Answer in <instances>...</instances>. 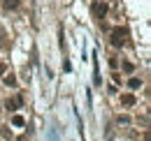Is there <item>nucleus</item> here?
Returning a JSON list of instances; mask_svg holds the SVG:
<instances>
[{
  "mask_svg": "<svg viewBox=\"0 0 151 141\" xmlns=\"http://www.w3.org/2000/svg\"><path fill=\"white\" fill-rule=\"evenodd\" d=\"M109 42H112V46H114V49H121V46H126V42H128V30H126V28H121V26L112 28Z\"/></svg>",
  "mask_w": 151,
  "mask_h": 141,
  "instance_id": "obj_1",
  "label": "nucleus"
},
{
  "mask_svg": "<svg viewBox=\"0 0 151 141\" xmlns=\"http://www.w3.org/2000/svg\"><path fill=\"white\" fill-rule=\"evenodd\" d=\"M91 9H93L95 19H105V14H107V2H100V0H98V2H93Z\"/></svg>",
  "mask_w": 151,
  "mask_h": 141,
  "instance_id": "obj_2",
  "label": "nucleus"
},
{
  "mask_svg": "<svg viewBox=\"0 0 151 141\" xmlns=\"http://www.w3.org/2000/svg\"><path fill=\"white\" fill-rule=\"evenodd\" d=\"M93 83L100 86L102 79H100V65H98V56H93Z\"/></svg>",
  "mask_w": 151,
  "mask_h": 141,
  "instance_id": "obj_3",
  "label": "nucleus"
},
{
  "mask_svg": "<svg viewBox=\"0 0 151 141\" xmlns=\"http://www.w3.org/2000/svg\"><path fill=\"white\" fill-rule=\"evenodd\" d=\"M21 104H23L21 97H17V100H7V102H5V109H7V111H17V106H21Z\"/></svg>",
  "mask_w": 151,
  "mask_h": 141,
  "instance_id": "obj_4",
  "label": "nucleus"
},
{
  "mask_svg": "<svg viewBox=\"0 0 151 141\" xmlns=\"http://www.w3.org/2000/svg\"><path fill=\"white\" fill-rule=\"evenodd\" d=\"M121 104L132 106V104H137V97H135V95H130V93H126V95H121Z\"/></svg>",
  "mask_w": 151,
  "mask_h": 141,
  "instance_id": "obj_5",
  "label": "nucleus"
},
{
  "mask_svg": "<svg viewBox=\"0 0 151 141\" xmlns=\"http://www.w3.org/2000/svg\"><path fill=\"white\" fill-rule=\"evenodd\" d=\"M142 86V79H137V76H132L130 81H128V88H132V90H137Z\"/></svg>",
  "mask_w": 151,
  "mask_h": 141,
  "instance_id": "obj_6",
  "label": "nucleus"
},
{
  "mask_svg": "<svg viewBox=\"0 0 151 141\" xmlns=\"http://www.w3.org/2000/svg\"><path fill=\"white\" fill-rule=\"evenodd\" d=\"M2 5H5V9H17L19 0H2Z\"/></svg>",
  "mask_w": 151,
  "mask_h": 141,
  "instance_id": "obj_7",
  "label": "nucleus"
},
{
  "mask_svg": "<svg viewBox=\"0 0 151 141\" xmlns=\"http://www.w3.org/2000/svg\"><path fill=\"white\" fill-rule=\"evenodd\" d=\"M5 83H7V86H17V76H14V74H7V76H5Z\"/></svg>",
  "mask_w": 151,
  "mask_h": 141,
  "instance_id": "obj_8",
  "label": "nucleus"
},
{
  "mask_svg": "<svg viewBox=\"0 0 151 141\" xmlns=\"http://www.w3.org/2000/svg\"><path fill=\"white\" fill-rule=\"evenodd\" d=\"M121 67H123V70L128 72V74H130V72L135 70V67H132V63H128V60H123V63H121Z\"/></svg>",
  "mask_w": 151,
  "mask_h": 141,
  "instance_id": "obj_9",
  "label": "nucleus"
},
{
  "mask_svg": "<svg viewBox=\"0 0 151 141\" xmlns=\"http://www.w3.org/2000/svg\"><path fill=\"white\" fill-rule=\"evenodd\" d=\"M49 141H60V139H58V134H56V130H54V127H49Z\"/></svg>",
  "mask_w": 151,
  "mask_h": 141,
  "instance_id": "obj_10",
  "label": "nucleus"
},
{
  "mask_svg": "<svg viewBox=\"0 0 151 141\" xmlns=\"http://www.w3.org/2000/svg\"><path fill=\"white\" fill-rule=\"evenodd\" d=\"M23 123H26V120H23L21 116H14V118H12V125H17V127H21Z\"/></svg>",
  "mask_w": 151,
  "mask_h": 141,
  "instance_id": "obj_11",
  "label": "nucleus"
},
{
  "mask_svg": "<svg viewBox=\"0 0 151 141\" xmlns=\"http://www.w3.org/2000/svg\"><path fill=\"white\" fill-rule=\"evenodd\" d=\"M63 70H65V72H72V65H70L68 58H63Z\"/></svg>",
  "mask_w": 151,
  "mask_h": 141,
  "instance_id": "obj_12",
  "label": "nucleus"
},
{
  "mask_svg": "<svg viewBox=\"0 0 151 141\" xmlns=\"http://www.w3.org/2000/svg\"><path fill=\"white\" fill-rule=\"evenodd\" d=\"M128 123H130L128 116H119V125H128Z\"/></svg>",
  "mask_w": 151,
  "mask_h": 141,
  "instance_id": "obj_13",
  "label": "nucleus"
},
{
  "mask_svg": "<svg viewBox=\"0 0 151 141\" xmlns=\"http://www.w3.org/2000/svg\"><path fill=\"white\" fill-rule=\"evenodd\" d=\"M5 70H7V65H5V63H0V79L5 76Z\"/></svg>",
  "mask_w": 151,
  "mask_h": 141,
  "instance_id": "obj_14",
  "label": "nucleus"
}]
</instances>
